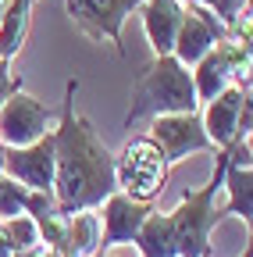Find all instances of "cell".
<instances>
[{
  "mask_svg": "<svg viewBox=\"0 0 253 257\" xmlns=\"http://www.w3.org/2000/svg\"><path fill=\"white\" fill-rule=\"evenodd\" d=\"M196 89L193 75L185 64H178L171 54H161L146 68L136 72V89H132V107L125 114V128H132L139 118H157V114H189L196 111Z\"/></svg>",
  "mask_w": 253,
  "mask_h": 257,
  "instance_id": "2",
  "label": "cell"
},
{
  "mask_svg": "<svg viewBox=\"0 0 253 257\" xmlns=\"http://www.w3.org/2000/svg\"><path fill=\"white\" fill-rule=\"evenodd\" d=\"M164 182H168V161L146 136L129 140L114 157V186L125 189V197L146 204L164 189Z\"/></svg>",
  "mask_w": 253,
  "mask_h": 257,
  "instance_id": "4",
  "label": "cell"
},
{
  "mask_svg": "<svg viewBox=\"0 0 253 257\" xmlns=\"http://www.w3.org/2000/svg\"><path fill=\"white\" fill-rule=\"evenodd\" d=\"M0 257H15V250H11V243H8V236H4V229H0Z\"/></svg>",
  "mask_w": 253,
  "mask_h": 257,
  "instance_id": "19",
  "label": "cell"
},
{
  "mask_svg": "<svg viewBox=\"0 0 253 257\" xmlns=\"http://www.w3.org/2000/svg\"><path fill=\"white\" fill-rule=\"evenodd\" d=\"M100 250V218L93 211L68 214V257H93Z\"/></svg>",
  "mask_w": 253,
  "mask_h": 257,
  "instance_id": "15",
  "label": "cell"
},
{
  "mask_svg": "<svg viewBox=\"0 0 253 257\" xmlns=\"http://www.w3.org/2000/svg\"><path fill=\"white\" fill-rule=\"evenodd\" d=\"M242 257H249V246H246V253H242Z\"/></svg>",
  "mask_w": 253,
  "mask_h": 257,
  "instance_id": "22",
  "label": "cell"
},
{
  "mask_svg": "<svg viewBox=\"0 0 253 257\" xmlns=\"http://www.w3.org/2000/svg\"><path fill=\"white\" fill-rule=\"evenodd\" d=\"M189 75H193L196 100H214V96L232 82L228 64H225V57H221V50H217V47H214L210 54H203V57L193 64V72H189Z\"/></svg>",
  "mask_w": 253,
  "mask_h": 257,
  "instance_id": "14",
  "label": "cell"
},
{
  "mask_svg": "<svg viewBox=\"0 0 253 257\" xmlns=\"http://www.w3.org/2000/svg\"><path fill=\"white\" fill-rule=\"evenodd\" d=\"M72 22L86 32L89 40H121V22L129 18L143 0H65ZM121 54V47H118ZM125 57V54H121Z\"/></svg>",
  "mask_w": 253,
  "mask_h": 257,
  "instance_id": "8",
  "label": "cell"
},
{
  "mask_svg": "<svg viewBox=\"0 0 253 257\" xmlns=\"http://www.w3.org/2000/svg\"><path fill=\"white\" fill-rule=\"evenodd\" d=\"M139 250L143 257H175V221L171 211H150L146 221L139 225Z\"/></svg>",
  "mask_w": 253,
  "mask_h": 257,
  "instance_id": "13",
  "label": "cell"
},
{
  "mask_svg": "<svg viewBox=\"0 0 253 257\" xmlns=\"http://www.w3.org/2000/svg\"><path fill=\"white\" fill-rule=\"evenodd\" d=\"M225 36V25L214 18V11L207 8H196V4H185L182 8V25H178V36H175V47H171V57L185 68L210 54L217 47V40Z\"/></svg>",
  "mask_w": 253,
  "mask_h": 257,
  "instance_id": "9",
  "label": "cell"
},
{
  "mask_svg": "<svg viewBox=\"0 0 253 257\" xmlns=\"http://www.w3.org/2000/svg\"><path fill=\"white\" fill-rule=\"evenodd\" d=\"M15 89H22V75L11 72V64H8V61H0V104H4Z\"/></svg>",
  "mask_w": 253,
  "mask_h": 257,
  "instance_id": "18",
  "label": "cell"
},
{
  "mask_svg": "<svg viewBox=\"0 0 253 257\" xmlns=\"http://www.w3.org/2000/svg\"><path fill=\"white\" fill-rule=\"evenodd\" d=\"M0 229H4V236H8V243H11L15 253L33 250L36 243H43V239H40V225H36L33 214H11V218L0 221Z\"/></svg>",
  "mask_w": 253,
  "mask_h": 257,
  "instance_id": "16",
  "label": "cell"
},
{
  "mask_svg": "<svg viewBox=\"0 0 253 257\" xmlns=\"http://www.w3.org/2000/svg\"><path fill=\"white\" fill-rule=\"evenodd\" d=\"M150 207L143 200H132L125 193H111L104 200V229H100V243L104 246H114V243H125V239H136L139 225L146 221Z\"/></svg>",
  "mask_w": 253,
  "mask_h": 257,
  "instance_id": "11",
  "label": "cell"
},
{
  "mask_svg": "<svg viewBox=\"0 0 253 257\" xmlns=\"http://www.w3.org/2000/svg\"><path fill=\"white\" fill-rule=\"evenodd\" d=\"M54 125V111L47 104H40L36 96H29L22 89H15L4 104H0V143L4 147H29L40 136L50 133Z\"/></svg>",
  "mask_w": 253,
  "mask_h": 257,
  "instance_id": "5",
  "label": "cell"
},
{
  "mask_svg": "<svg viewBox=\"0 0 253 257\" xmlns=\"http://www.w3.org/2000/svg\"><path fill=\"white\" fill-rule=\"evenodd\" d=\"M79 79L68 82L61 125L54 128V204L57 214H79L104 204L114 186V154L100 143L97 128L75 111Z\"/></svg>",
  "mask_w": 253,
  "mask_h": 257,
  "instance_id": "1",
  "label": "cell"
},
{
  "mask_svg": "<svg viewBox=\"0 0 253 257\" xmlns=\"http://www.w3.org/2000/svg\"><path fill=\"white\" fill-rule=\"evenodd\" d=\"M0 175H4V143H0Z\"/></svg>",
  "mask_w": 253,
  "mask_h": 257,
  "instance_id": "21",
  "label": "cell"
},
{
  "mask_svg": "<svg viewBox=\"0 0 253 257\" xmlns=\"http://www.w3.org/2000/svg\"><path fill=\"white\" fill-rule=\"evenodd\" d=\"M225 161H228V150H221L210 182L200 186V189H185L178 207L171 211V221H175V257H207L210 253L207 236L214 229V221L221 218V211H214V197H217L221 182H225Z\"/></svg>",
  "mask_w": 253,
  "mask_h": 257,
  "instance_id": "3",
  "label": "cell"
},
{
  "mask_svg": "<svg viewBox=\"0 0 253 257\" xmlns=\"http://www.w3.org/2000/svg\"><path fill=\"white\" fill-rule=\"evenodd\" d=\"M182 25V4L178 0H143V29L150 36L153 54H171L175 36Z\"/></svg>",
  "mask_w": 253,
  "mask_h": 257,
  "instance_id": "12",
  "label": "cell"
},
{
  "mask_svg": "<svg viewBox=\"0 0 253 257\" xmlns=\"http://www.w3.org/2000/svg\"><path fill=\"white\" fill-rule=\"evenodd\" d=\"M249 96V89H242V86H225L214 100H207V111H203V118H200V125H203V133H207V140L214 143V150L221 147H232L235 143V125H239V111H242V100Z\"/></svg>",
  "mask_w": 253,
  "mask_h": 257,
  "instance_id": "10",
  "label": "cell"
},
{
  "mask_svg": "<svg viewBox=\"0 0 253 257\" xmlns=\"http://www.w3.org/2000/svg\"><path fill=\"white\" fill-rule=\"evenodd\" d=\"M246 8H249V0H214V8H210V11H214V18H217L221 25L228 29Z\"/></svg>",
  "mask_w": 253,
  "mask_h": 257,
  "instance_id": "17",
  "label": "cell"
},
{
  "mask_svg": "<svg viewBox=\"0 0 253 257\" xmlns=\"http://www.w3.org/2000/svg\"><path fill=\"white\" fill-rule=\"evenodd\" d=\"M4 175L29 189H54V128L29 147H4Z\"/></svg>",
  "mask_w": 253,
  "mask_h": 257,
  "instance_id": "7",
  "label": "cell"
},
{
  "mask_svg": "<svg viewBox=\"0 0 253 257\" xmlns=\"http://www.w3.org/2000/svg\"><path fill=\"white\" fill-rule=\"evenodd\" d=\"M185 4H196V8H207V11H210V8H214V0H185Z\"/></svg>",
  "mask_w": 253,
  "mask_h": 257,
  "instance_id": "20",
  "label": "cell"
},
{
  "mask_svg": "<svg viewBox=\"0 0 253 257\" xmlns=\"http://www.w3.org/2000/svg\"><path fill=\"white\" fill-rule=\"evenodd\" d=\"M146 140L164 154L168 165L189 157V154H200V150H214V143L207 140L200 114L189 111V114H157L146 128Z\"/></svg>",
  "mask_w": 253,
  "mask_h": 257,
  "instance_id": "6",
  "label": "cell"
}]
</instances>
